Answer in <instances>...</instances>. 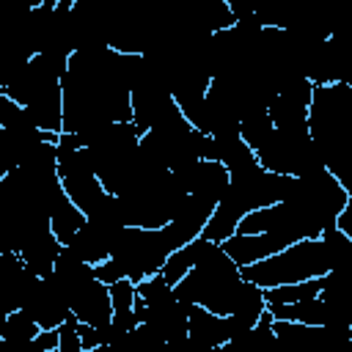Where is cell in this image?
I'll list each match as a JSON object with an SVG mask.
<instances>
[{"label": "cell", "mask_w": 352, "mask_h": 352, "mask_svg": "<svg viewBox=\"0 0 352 352\" xmlns=\"http://www.w3.org/2000/svg\"><path fill=\"white\" fill-rule=\"evenodd\" d=\"M322 242H324V250H327L330 272H338V270H349L352 267V239L338 226L336 228H327L322 234Z\"/></svg>", "instance_id": "12"}, {"label": "cell", "mask_w": 352, "mask_h": 352, "mask_svg": "<svg viewBox=\"0 0 352 352\" xmlns=\"http://www.w3.org/2000/svg\"><path fill=\"white\" fill-rule=\"evenodd\" d=\"M236 352H272L275 346V316L270 314V308H264V314L258 316V322L248 330H236L228 341Z\"/></svg>", "instance_id": "8"}, {"label": "cell", "mask_w": 352, "mask_h": 352, "mask_svg": "<svg viewBox=\"0 0 352 352\" xmlns=\"http://www.w3.org/2000/svg\"><path fill=\"white\" fill-rule=\"evenodd\" d=\"M69 308L72 314L91 327H107L113 322V300H110V286H104L102 280H91L82 289H77L69 297Z\"/></svg>", "instance_id": "3"}, {"label": "cell", "mask_w": 352, "mask_h": 352, "mask_svg": "<svg viewBox=\"0 0 352 352\" xmlns=\"http://www.w3.org/2000/svg\"><path fill=\"white\" fill-rule=\"evenodd\" d=\"M173 248L165 236L162 228H140V226H126L116 245H113V256L124 270L126 278L138 286L140 280L162 272L165 261L170 258Z\"/></svg>", "instance_id": "2"}, {"label": "cell", "mask_w": 352, "mask_h": 352, "mask_svg": "<svg viewBox=\"0 0 352 352\" xmlns=\"http://www.w3.org/2000/svg\"><path fill=\"white\" fill-rule=\"evenodd\" d=\"M36 349L38 352H58V346H60V336H58V330H41L38 336H36Z\"/></svg>", "instance_id": "17"}, {"label": "cell", "mask_w": 352, "mask_h": 352, "mask_svg": "<svg viewBox=\"0 0 352 352\" xmlns=\"http://www.w3.org/2000/svg\"><path fill=\"white\" fill-rule=\"evenodd\" d=\"M338 228L352 239V198L346 201V206H344V212H341V217H338Z\"/></svg>", "instance_id": "19"}, {"label": "cell", "mask_w": 352, "mask_h": 352, "mask_svg": "<svg viewBox=\"0 0 352 352\" xmlns=\"http://www.w3.org/2000/svg\"><path fill=\"white\" fill-rule=\"evenodd\" d=\"M94 272H96V280H102L104 286H113V283H118V280H129V278H126V270H124L116 258H107V261L96 264Z\"/></svg>", "instance_id": "16"}, {"label": "cell", "mask_w": 352, "mask_h": 352, "mask_svg": "<svg viewBox=\"0 0 352 352\" xmlns=\"http://www.w3.org/2000/svg\"><path fill=\"white\" fill-rule=\"evenodd\" d=\"M170 292H173V286L165 280V275H162V272H157V275H151V278H146V280H140V283H138V297H140L146 305H151V302H157V300L168 297Z\"/></svg>", "instance_id": "15"}, {"label": "cell", "mask_w": 352, "mask_h": 352, "mask_svg": "<svg viewBox=\"0 0 352 352\" xmlns=\"http://www.w3.org/2000/svg\"><path fill=\"white\" fill-rule=\"evenodd\" d=\"M80 338H82V346H85V349H94V346H104V338H102V327H91V324H82V322H80Z\"/></svg>", "instance_id": "18"}, {"label": "cell", "mask_w": 352, "mask_h": 352, "mask_svg": "<svg viewBox=\"0 0 352 352\" xmlns=\"http://www.w3.org/2000/svg\"><path fill=\"white\" fill-rule=\"evenodd\" d=\"M231 316H217L201 305H192L190 308V338L204 344V346H220V344H228L231 338Z\"/></svg>", "instance_id": "5"}, {"label": "cell", "mask_w": 352, "mask_h": 352, "mask_svg": "<svg viewBox=\"0 0 352 352\" xmlns=\"http://www.w3.org/2000/svg\"><path fill=\"white\" fill-rule=\"evenodd\" d=\"M212 352H236L231 344H220V346H212Z\"/></svg>", "instance_id": "20"}, {"label": "cell", "mask_w": 352, "mask_h": 352, "mask_svg": "<svg viewBox=\"0 0 352 352\" xmlns=\"http://www.w3.org/2000/svg\"><path fill=\"white\" fill-rule=\"evenodd\" d=\"M319 292H322V278H314V280H302V283L264 289V300H267V305H292V302L314 300V297H319Z\"/></svg>", "instance_id": "10"}, {"label": "cell", "mask_w": 352, "mask_h": 352, "mask_svg": "<svg viewBox=\"0 0 352 352\" xmlns=\"http://www.w3.org/2000/svg\"><path fill=\"white\" fill-rule=\"evenodd\" d=\"M121 231L124 228H113V226L99 223V220H85V226L77 231V236L66 248H72L80 258H85L88 264L96 267L113 256V245H116Z\"/></svg>", "instance_id": "4"}, {"label": "cell", "mask_w": 352, "mask_h": 352, "mask_svg": "<svg viewBox=\"0 0 352 352\" xmlns=\"http://www.w3.org/2000/svg\"><path fill=\"white\" fill-rule=\"evenodd\" d=\"M60 250H63V245L58 242V236H55L52 231H44V234L28 239V242L19 248V256H22L25 267H28L33 275L44 278V275H50V272L55 270V261H58Z\"/></svg>", "instance_id": "6"}, {"label": "cell", "mask_w": 352, "mask_h": 352, "mask_svg": "<svg viewBox=\"0 0 352 352\" xmlns=\"http://www.w3.org/2000/svg\"><path fill=\"white\" fill-rule=\"evenodd\" d=\"M272 132H275V124H272V118H270L267 110L245 113L242 121H239V138H242L253 151H258V148L270 140Z\"/></svg>", "instance_id": "11"}, {"label": "cell", "mask_w": 352, "mask_h": 352, "mask_svg": "<svg viewBox=\"0 0 352 352\" xmlns=\"http://www.w3.org/2000/svg\"><path fill=\"white\" fill-rule=\"evenodd\" d=\"M85 352H110V346H94V349H85Z\"/></svg>", "instance_id": "21"}, {"label": "cell", "mask_w": 352, "mask_h": 352, "mask_svg": "<svg viewBox=\"0 0 352 352\" xmlns=\"http://www.w3.org/2000/svg\"><path fill=\"white\" fill-rule=\"evenodd\" d=\"M85 212L66 195V190L60 187V192L52 201V212H50V223H52V234L58 236V242L66 248L72 245V239L77 236V231L85 226Z\"/></svg>", "instance_id": "7"}, {"label": "cell", "mask_w": 352, "mask_h": 352, "mask_svg": "<svg viewBox=\"0 0 352 352\" xmlns=\"http://www.w3.org/2000/svg\"><path fill=\"white\" fill-rule=\"evenodd\" d=\"M327 272H330V261H327V250H324L322 236L319 239H302V242L289 245L286 250H280L264 261L242 267V278L261 286V289L302 283V280L324 278Z\"/></svg>", "instance_id": "1"}, {"label": "cell", "mask_w": 352, "mask_h": 352, "mask_svg": "<svg viewBox=\"0 0 352 352\" xmlns=\"http://www.w3.org/2000/svg\"><path fill=\"white\" fill-rule=\"evenodd\" d=\"M52 272L60 278V283L66 286V294H69V297H72L77 289H82L85 283H91V280L96 278L94 264H88L85 258H80L72 248H63V250H60V256H58Z\"/></svg>", "instance_id": "9"}, {"label": "cell", "mask_w": 352, "mask_h": 352, "mask_svg": "<svg viewBox=\"0 0 352 352\" xmlns=\"http://www.w3.org/2000/svg\"><path fill=\"white\" fill-rule=\"evenodd\" d=\"M38 333H41V327H38L25 311L6 314L3 327H0V338H3V341H36Z\"/></svg>", "instance_id": "13"}, {"label": "cell", "mask_w": 352, "mask_h": 352, "mask_svg": "<svg viewBox=\"0 0 352 352\" xmlns=\"http://www.w3.org/2000/svg\"><path fill=\"white\" fill-rule=\"evenodd\" d=\"M195 258H198V239L195 242H190V245H184L182 250H176V253H170V258L165 261V267H162V275H165V280L170 283V286H176L192 267H195Z\"/></svg>", "instance_id": "14"}]
</instances>
